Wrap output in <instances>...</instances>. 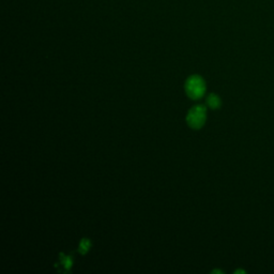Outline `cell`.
<instances>
[{
  "label": "cell",
  "instance_id": "3957f363",
  "mask_svg": "<svg viewBox=\"0 0 274 274\" xmlns=\"http://www.w3.org/2000/svg\"><path fill=\"white\" fill-rule=\"evenodd\" d=\"M207 104H208V106L213 110L219 109V107L221 106V99L217 95L211 94L208 98H207Z\"/></svg>",
  "mask_w": 274,
  "mask_h": 274
},
{
  "label": "cell",
  "instance_id": "6da1fadb",
  "mask_svg": "<svg viewBox=\"0 0 274 274\" xmlns=\"http://www.w3.org/2000/svg\"><path fill=\"white\" fill-rule=\"evenodd\" d=\"M186 90L191 99H201L206 91V82L201 76H191L187 80Z\"/></svg>",
  "mask_w": 274,
  "mask_h": 274
},
{
  "label": "cell",
  "instance_id": "7a4b0ae2",
  "mask_svg": "<svg viewBox=\"0 0 274 274\" xmlns=\"http://www.w3.org/2000/svg\"><path fill=\"white\" fill-rule=\"evenodd\" d=\"M206 107L204 105H196L190 110L187 116L188 124L192 129H201L206 121Z\"/></svg>",
  "mask_w": 274,
  "mask_h": 274
},
{
  "label": "cell",
  "instance_id": "277c9868",
  "mask_svg": "<svg viewBox=\"0 0 274 274\" xmlns=\"http://www.w3.org/2000/svg\"><path fill=\"white\" fill-rule=\"evenodd\" d=\"M91 246V242L88 239H82L79 243V252L81 254H86Z\"/></svg>",
  "mask_w": 274,
  "mask_h": 274
},
{
  "label": "cell",
  "instance_id": "8992f818",
  "mask_svg": "<svg viewBox=\"0 0 274 274\" xmlns=\"http://www.w3.org/2000/svg\"><path fill=\"white\" fill-rule=\"evenodd\" d=\"M213 273H222V271H219V270H214Z\"/></svg>",
  "mask_w": 274,
  "mask_h": 274
},
{
  "label": "cell",
  "instance_id": "5b68a950",
  "mask_svg": "<svg viewBox=\"0 0 274 274\" xmlns=\"http://www.w3.org/2000/svg\"><path fill=\"white\" fill-rule=\"evenodd\" d=\"M64 265H65V268H66V269L71 268V265H72V259L70 258V257H66V258H65V260H64Z\"/></svg>",
  "mask_w": 274,
  "mask_h": 274
}]
</instances>
